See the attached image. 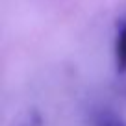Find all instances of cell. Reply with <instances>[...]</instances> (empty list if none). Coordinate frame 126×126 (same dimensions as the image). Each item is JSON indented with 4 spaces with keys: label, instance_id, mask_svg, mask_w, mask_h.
Instances as JSON below:
<instances>
[{
    "label": "cell",
    "instance_id": "cell-1",
    "mask_svg": "<svg viewBox=\"0 0 126 126\" xmlns=\"http://www.w3.org/2000/svg\"><path fill=\"white\" fill-rule=\"evenodd\" d=\"M115 61H117V71L126 72V24H122L117 33L115 41Z\"/></svg>",
    "mask_w": 126,
    "mask_h": 126
},
{
    "label": "cell",
    "instance_id": "cell-2",
    "mask_svg": "<svg viewBox=\"0 0 126 126\" xmlns=\"http://www.w3.org/2000/svg\"><path fill=\"white\" fill-rule=\"evenodd\" d=\"M93 126H126V122L111 111H98L93 117Z\"/></svg>",
    "mask_w": 126,
    "mask_h": 126
}]
</instances>
